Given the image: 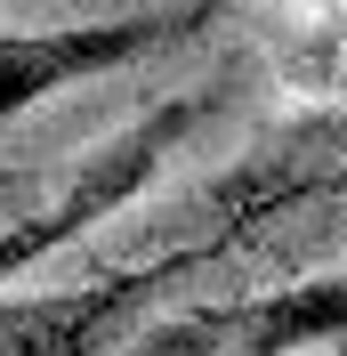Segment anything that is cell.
<instances>
[{
  "mask_svg": "<svg viewBox=\"0 0 347 356\" xmlns=\"http://www.w3.org/2000/svg\"><path fill=\"white\" fill-rule=\"evenodd\" d=\"M210 106H218V97H162V106L137 113L130 130H113L105 146H89V154L73 162V178L57 186V202H41V211H24V219L0 227V284H8V275H24L33 259H49L57 243L89 235L105 211L137 202V195L153 186V170H162V162L194 138V122H202Z\"/></svg>",
  "mask_w": 347,
  "mask_h": 356,
  "instance_id": "cell-1",
  "label": "cell"
},
{
  "mask_svg": "<svg viewBox=\"0 0 347 356\" xmlns=\"http://www.w3.org/2000/svg\"><path fill=\"white\" fill-rule=\"evenodd\" d=\"M218 17V0H178V8H146V17H89V24H57V33H0V122L33 113L41 97L73 81H105L121 65H146L162 49L194 41Z\"/></svg>",
  "mask_w": 347,
  "mask_h": 356,
  "instance_id": "cell-2",
  "label": "cell"
},
{
  "mask_svg": "<svg viewBox=\"0 0 347 356\" xmlns=\"http://www.w3.org/2000/svg\"><path fill=\"white\" fill-rule=\"evenodd\" d=\"M218 243H178L162 259H137V267H105L73 291H33V300H8L0 291V356H97L153 291H170L178 275L210 267Z\"/></svg>",
  "mask_w": 347,
  "mask_h": 356,
  "instance_id": "cell-3",
  "label": "cell"
},
{
  "mask_svg": "<svg viewBox=\"0 0 347 356\" xmlns=\"http://www.w3.org/2000/svg\"><path fill=\"white\" fill-rule=\"evenodd\" d=\"M347 340V275H299L235 316V356H299Z\"/></svg>",
  "mask_w": 347,
  "mask_h": 356,
  "instance_id": "cell-4",
  "label": "cell"
},
{
  "mask_svg": "<svg viewBox=\"0 0 347 356\" xmlns=\"http://www.w3.org/2000/svg\"><path fill=\"white\" fill-rule=\"evenodd\" d=\"M235 316L242 308H186L170 324H146L121 356H235Z\"/></svg>",
  "mask_w": 347,
  "mask_h": 356,
  "instance_id": "cell-5",
  "label": "cell"
}]
</instances>
